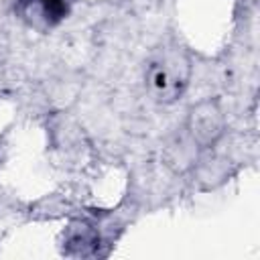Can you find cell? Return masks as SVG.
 Segmentation results:
<instances>
[{
  "label": "cell",
  "instance_id": "1",
  "mask_svg": "<svg viewBox=\"0 0 260 260\" xmlns=\"http://www.w3.org/2000/svg\"><path fill=\"white\" fill-rule=\"evenodd\" d=\"M191 65L179 47H160L148 61L146 81L160 102H175L187 87Z\"/></svg>",
  "mask_w": 260,
  "mask_h": 260
},
{
  "label": "cell",
  "instance_id": "2",
  "mask_svg": "<svg viewBox=\"0 0 260 260\" xmlns=\"http://www.w3.org/2000/svg\"><path fill=\"white\" fill-rule=\"evenodd\" d=\"M191 132L199 142H211L221 132V114L213 104H201L191 114Z\"/></svg>",
  "mask_w": 260,
  "mask_h": 260
},
{
  "label": "cell",
  "instance_id": "3",
  "mask_svg": "<svg viewBox=\"0 0 260 260\" xmlns=\"http://www.w3.org/2000/svg\"><path fill=\"white\" fill-rule=\"evenodd\" d=\"M28 6H35L39 18L47 24H55L65 16V2L63 0H26Z\"/></svg>",
  "mask_w": 260,
  "mask_h": 260
}]
</instances>
